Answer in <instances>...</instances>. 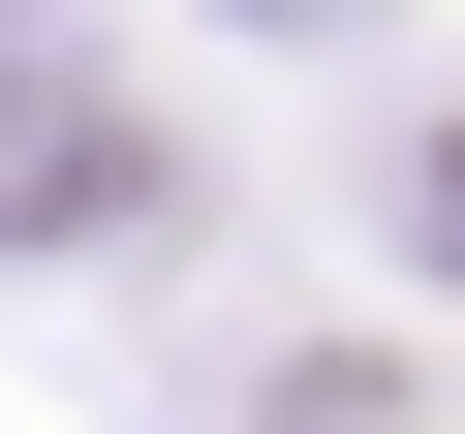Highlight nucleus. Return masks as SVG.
<instances>
[{"instance_id": "1", "label": "nucleus", "mask_w": 465, "mask_h": 434, "mask_svg": "<svg viewBox=\"0 0 465 434\" xmlns=\"http://www.w3.org/2000/svg\"><path fill=\"white\" fill-rule=\"evenodd\" d=\"M63 217H124V94L94 63H0V249H63Z\"/></svg>"}]
</instances>
